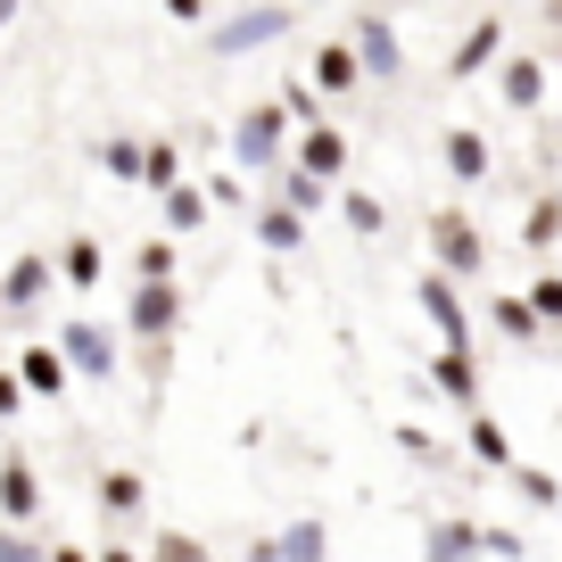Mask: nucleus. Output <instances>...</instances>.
Segmentation results:
<instances>
[{"label":"nucleus","mask_w":562,"mask_h":562,"mask_svg":"<svg viewBox=\"0 0 562 562\" xmlns=\"http://www.w3.org/2000/svg\"><path fill=\"white\" fill-rule=\"evenodd\" d=\"M175 315H182V290H175V281H140L133 331H140V339H166V331H175Z\"/></svg>","instance_id":"nucleus-1"},{"label":"nucleus","mask_w":562,"mask_h":562,"mask_svg":"<svg viewBox=\"0 0 562 562\" xmlns=\"http://www.w3.org/2000/svg\"><path fill=\"white\" fill-rule=\"evenodd\" d=\"M34 505H42L34 463H25V456H9V463H0V513H9V521H34Z\"/></svg>","instance_id":"nucleus-2"},{"label":"nucleus","mask_w":562,"mask_h":562,"mask_svg":"<svg viewBox=\"0 0 562 562\" xmlns=\"http://www.w3.org/2000/svg\"><path fill=\"white\" fill-rule=\"evenodd\" d=\"M430 240H439V257L456 265V273H472V265H480V240H472V224H463V215H439V224H430Z\"/></svg>","instance_id":"nucleus-3"},{"label":"nucleus","mask_w":562,"mask_h":562,"mask_svg":"<svg viewBox=\"0 0 562 562\" xmlns=\"http://www.w3.org/2000/svg\"><path fill=\"white\" fill-rule=\"evenodd\" d=\"M67 364H83L91 381H100V372H116V348H108L91 323H67Z\"/></svg>","instance_id":"nucleus-4"},{"label":"nucleus","mask_w":562,"mask_h":562,"mask_svg":"<svg viewBox=\"0 0 562 562\" xmlns=\"http://www.w3.org/2000/svg\"><path fill=\"white\" fill-rule=\"evenodd\" d=\"M422 306H430V323H439V331H447V348L463 356V339H472V323H463V306L447 299V281H422Z\"/></svg>","instance_id":"nucleus-5"},{"label":"nucleus","mask_w":562,"mask_h":562,"mask_svg":"<svg viewBox=\"0 0 562 562\" xmlns=\"http://www.w3.org/2000/svg\"><path fill=\"white\" fill-rule=\"evenodd\" d=\"M273 149H281V108H257V116L240 124V158H248V166H265Z\"/></svg>","instance_id":"nucleus-6"},{"label":"nucleus","mask_w":562,"mask_h":562,"mask_svg":"<svg viewBox=\"0 0 562 562\" xmlns=\"http://www.w3.org/2000/svg\"><path fill=\"white\" fill-rule=\"evenodd\" d=\"M18 381L34 389V397H58V389H67V356H50V348H25Z\"/></svg>","instance_id":"nucleus-7"},{"label":"nucleus","mask_w":562,"mask_h":562,"mask_svg":"<svg viewBox=\"0 0 562 562\" xmlns=\"http://www.w3.org/2000/svg\"><path fill=\"white\" fill-rule=\"evenodd\" d=\"M42 281H50V265H42V257H18V265H9V281H0V299H9V306H34Z\"/></svg>","instance_id":"nucleus-8"},{"label":"nucleus","mask_w":562,"mask_h":562,"mask_svg":"<svg viewBox=\"0 0 562 562\" xmlns=\"http://www.w3.org/2000/svg\"><path fill=\"white\" fill-rule=\"evenodd\" d=\"M356 67H372V75H397V34H389L381 18L364 25V50H356Z\"/></svg>","instance_id":"nucleus-9"},{"label":"nucleus","mask_w":562,"mask_h":562,"mask_svg":"<svg viewBox=\"0 0 562 562\" xmlns=\"http://www.w3.org/2000/svg\"><path fill=\"white\" fill-rule=\"evenodd\" d=\"M58 273H67L75 290H91V281H100V248H91V240H67V248H58Z\"/></svg>","instance_id":"nucleus-10"},{"label":"nucleus","mask_w":562,"mask_h":562,"mask_svg":"<svg viewBox=\"0 0 562 562\" xmlns=\"http://www.w3.org/2000/svg\"><path fill=\"white\" fill-rule=\"evenodd\" d=\"M439 389L472 405V397H480V372H472V356H456V348H447V356H439Z\"/></svg>","instance_id":"nucleus-11"},{"label":"nucleus","mask_w":562,"mask_h":562,"mask_svg":"<svg viewBox=\"0 0 562 562\" xmlns=\"http://www.w3.org/2000/svg\"><path fill=\"white\" fill-rule=\"evenodd\" d=\"M339 158H348V149H339V133H323V124H315V133H306V175L331 182V175H339Z\"/></svg>","instance_id":"nucleus-12"},{"label":"nucleus","mask_w":562,"mask_h":562,"mask_svg":"<svg viewBox=\"0 0 562 562\" xmlns=\"http://www.w3.org/2000/svg\"><path fill=\"white\" fill-rule=\"evenodd\" d=\"M447 158H456V175H463V182L488 175V149H480V133H447Z\"/></svg>","instance_id":"nucleus-13"},{"label":"nucleus","mask_w":562,"mask_h":562,"mask_svg":"<svg viewBox=\"0 0 562 562\" xmlns=\"http://www.w3.org/2000/svg\"><path fill=\"white\" fill-rule=\"evenodd\" d=\"M496 331L505 339H538V306L529 299H496Z\"/></svg>","instance_id":"nucleus-14"},{"label":"nucleus","mask_w":562,"mask_h":562,"mask_svg":"<svg viewBox=\"0 0 562 562\" xmlns=\"http://www.w3.org/2000/svg\"><path fill=\"white\" fill-rule=\"evenodd\" d=\"M315 83H323V91H348V83H356V50H323Z\"/></svg>","instance_id":"nucleus-15"},{"label":"nucleus","mask_w":562,"mask_h":562,"mask_svg":"<svg viewBox=\"0 0 562 562\" xmlns=\"http://www.w3.org/2000/svg\"><path fill=\"white\" fill-rule=\"evenodd\" d=\"M257 232H265L273 248H299V215H290V207H265V215H257Z\"/></svg>","instance_id":"nucleus-16"},{"label":"nucleus","mask_w":562,"mask_h":562,"mask_svg":"<svg viewBox=\"0 0 562 562\" xmlns=\"http://www.w3.org/2000/svg\"><path fill=\"white\" fill-rule=\"evenodd\" d=\"M430 562H472V529H430Z\"/></svg>","instance_id":"nucleus-17"},{"label":"nucleus","mask_w":562,"mask_h":562,"mask_svg":"<svg viewBox=\"0 0 562 562\" xmlns=\"http://www.w3.org/2000/svg\"><path fill=\"white\" fill-rule=\"evenodd\" d=\"M199 215H207V199H199V191H166V224H175V232H191Z\"/></svg>","instance_id":"nucleus-18"},{"label":"nucleus","mask_w":562,"mask_h":562,"mask_svg":"<svg viewBox=\"0 0 562 562\" xmlns=\"http://www.w3.org/2000/svg\"><path fill=\"white\" fill-rule=\"evenodd\" d=\"M100 496H108V513H133V505H140V480H133V472H108Z\"/></svg>","instance_id":"nucleus-19"},{"label":"nucleus","mask_w":562,"mask_h":562,"mask_svg":"<svg viewBox=\"0 0 562 562\" xmlns=\"http://www.w3.org/2000/svg\"><path fill=\"white\" fill-rule=\"evenodd\" d=\"M140 281H175V240H149V248H140Z\"/></svg>","instance_id":"nucleus-20"},{"label":"nucleus","mask_w":562,"mask_h":562,"mask_svg":"<svg viewBox=\"0 0 562 562\" xmlns=\"http://www.w3.org/2000/svg\"><path fill=\"white\" fill-rule=\"evenodd\" d=\"M265 34H281V18H240V25H224V50H240V42H265Z\"/></svg>","instance_id":"nucleus-21"},{"label":"nucleus","mask_w":562,"mask_h":562,"mask_svg":"<svg viewBox=\"0 0 562 562\" xmlns=\"http://www.w3.org/2000/svg\"><path fill=\"white\" fill-rule=\"evenodd\" d=\"M472 447H480V456H488V463H513V456H505V430H496V422H488V414H480V422H472Z\"/></svg>","instance_id":"nucleus-22"},{"label":"nucleus","mask_w":562,"mask_h":562,"mask_svg":"<svg viewBox=\"0 0 562 562\" xmlns=\"http://www.w3.org/2000/svg\"><path fill=\"white\" fill-rule=\"evenodd\" d=\"M158 562H207V546H191L182 529H166V538H158Z\"/></svg>","instance_id":"nucleus-23"},{"label":"nucleus","mask_w":562,"mask_h":562,"mask_svg":"<svg viewBox=\"0 0 562 562\" xmlns=\"http://www.w3.org/2000/svg\"><path fill=\"white\" fill-rule=\"evenodd\" d=\"M140 182H158V191H175V149H166V140H158V149H149V166H140Z\"/></svg>","instance_id":"nucleus-24"},{"label":"nucleus","mask_w":562,"mask_h":562,"mask_svg":"<svg viewBox=\"0 0 562 562\" xmlns=\"http://www.w3.org/2000/svg\"><path fill=\"white\" fill-rule=\"evenodd\" d=\"M488 50H496V25H480V34H472V42H463V58H456V75H472V67H480V58H488Z\"/></svg>","instance_id":"nucleus-25"},{"label":"nucleus","mask_w":562,"mask_h":562,"mask_svg":"<svg viewBox=\"0 0 562 562\" xmlns=\"http://www.w3.org/2000/svg\"><path fill=\"white\" fill-rule=\"evenodd\" d=\"M108 166H116V175H140V166H149V149H133V140H108Z\"/></svg>","instance_id":"nucleus-26"},{"label":"nucleus","mask_w":562,"mask_h":562,"mask_svg":"<svg viewBox=\"0 0 562 562\" xmlns=\"http://www.w3.org/2000/svg\"><path fill=\"white\" fill-rule=\"evenodd\" d=\"M0 562H42V554H34V538H25V529H0Z\"/></svg>","instance_id":"nucleus-27"},{"label":"nucleus","mask_w":562,"mask_h":562,"mask_svg":"<svg viewBox=\"0 0 562 562\" xmlns=\"http://www.w3.org/2000/svg\"><path fill=\"white\" fill-rule=\"evenodd\" d=\"M505 91H513V100L529 108V100H538V67H513V75H505Z\"/></svg>","instance_id":"nucleus-28"},{"label":"nucleus","mask_w":562,"mask_h":562,"mask_svg":"<svg viewBox=\"0 0 562 562\" xmlns=\"http://www.w3.org/2000/svg\"><path fill=\"white\" fill-rule=\"evenodd\" d=\"M290 562H323V529H299V538H290Z\"/></svg>","instance_id":"nucleus-29"},{"label":"nucleus","mask_w":562,"mask_h":562,"mask_svg":"<svg viewBox=\"0 0 562 562\" xmlns=\"http://www.w3.org/2000/svg\"><path fill=\"white\" fill-rule=\"evenodd\" d=\"M529 306H538V315H562V281H538V299H529Z\"/></svg>","instance_id":"nucleus-30"},{"label":"nucleus","mask_w":562,"mask_h":562,"mask_svg":"<svg viewBox=\"0 0 562 562\" xmlns=\"http://www.w3.org/2000/svg\"><path fill=\"white\" fill-rule=\"evenodd\" d=\"M18 397H25V381H18V372H0V414H18Z\"/></svg>","instance_id":"nucleus-31"},{"label":"nucleus","mask_w":562,"mask_h":562,"mask_svg":"<svg viewBox=\"0 0 562 562\" xmlns=\"http://www.w3.org/2000/svg\"><path fill=\"white\" fill-rule=\"evenodd\" d=\"M50 562H91V554H75V546H58V554H50Z\"/></svg>","instance_id":"nucleus-32"},{"label":"nucleus","mask_w":562,"mask_h":562,"mask_svg":"<svg viewBox=\"0 0 562 562\" xmlns=\"http://www.w3.org/2000/svg\"><path fill=\"white\" fill-rule=\"evenodd\" d=\"M100 562H133V554H124V546H108V554H100Z\"/></svg>","instance_id":"nucleus-33"},{"label":"nucleus","mask_w":562,"mask_h":562,"mask_svg":"<svg viewBox=\"0 0 562 562\" xmlns=\"http://www.w3.org/2000/svg\"><path fill=\"white\" fill-rule=\"evenodd\" d=\"M9 18H18V9H9V0H0V25H9Z\"/></svg>","instance_id":"nucleus-34"},{"label":"nucleus","mask_w":562,"mask_h":562,"mask_svg":"<svg viewBox=\"0 0 562 562\" xmlns=\"http://www.w3.org/2000/svg\"><path fill=\"white\" fill-rule=\"evenodd\" d=\"M0 306H9V299H0Z\"/></svg>","instance_id":"nucleus-35"}]
</instances>
